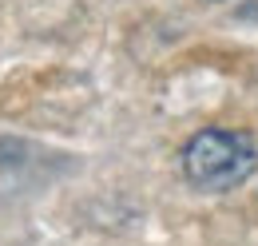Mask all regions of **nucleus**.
<instances>
[{"mask_svg":"<svg viewBox=\"0 0 258 246\" xmlns=\"http://www.w3.org/2000/svg\"><path fill=\"white\" fill-rule=\"evenodd\" d=\"M258 167V147L250 135L226 131V127H207L187 139L183 147V175L199 191H230L246 183Z\"/></svg>","mask_w":258,"mask_h":246,"instance_id":"obj_1","label":"nucleus"}]
</instances>
